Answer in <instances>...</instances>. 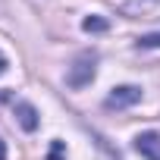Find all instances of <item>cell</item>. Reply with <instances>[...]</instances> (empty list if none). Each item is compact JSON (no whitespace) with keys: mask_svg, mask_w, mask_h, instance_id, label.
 <instances>
[{"mask_svg":"<svg viewBox=\"0 0 160 160\" xmlns=\"http://www.w3.org/2000/svg\"><path fill=\"white\" fill-rule=\"evenodd\" d=\"M94 57H78L69 69H66V85L69 88H75V91H82V88H88L91 82H94Z\"/></svg>","mask_w":160,"mask_h":160,"instance_id":"1","label":"cell"},{"mask_svg":"<svg viewBox=\"0 0 160 160\" xmlns=\"http://www.w3.org/2000/svg\"><path fill=\"white\" fill-rule=\"evenodd\" d=\"M138 101H141V88H138V85H116V88L107 94L104 107H107V110H126V107H135Z\"/></svg>","mask_w":160,"mask_h":160,"instance_id":"2","label":"cell"},{"mask_svg":"<svg viewBox=\"0 0 160 160\" xmlns=\"http://www.w3.org/2000/svg\"><path fill=\"white\" fill-rule=\"evenodd\" d=\"M135 151L144 160H160V132H138L135 135Z\"/></svg>","mask_w":160,"mask_h":160,"instance_id":"3","label":"cell"},{"mask_svg":"<svg viewBox=\"0 0 160 160\" xmlns=\"http://www.w3.org/2000/svg\"><path fill=\"white\" fill-rule=\"evenodd\" d=\"M16 119H19V126L25 129V132H35L38 129V110L28 104V101H16Z\"/></svg>","mask_w":160,"mask_h":160,"instance_id":"4","label":"cell"},{"mask_svg":"<svg viewBox=\"0 0 160 160\" xmlns=\"http://www.w3.org/2000/svg\"><path fill=\"white\" fill-rule=\"evenodd\" d=\"M82 28H85L88 35H98V32H107L110 22H107L104 16H85V19H82Z\"/></svg>","mask_w":160,"mask_h":160,"instance_id":"5","label":"cell"},{"mask_svg":"<svg viewBox=\"0 0 160 160\" xmlns=\"http://www.w3.org/2000/svg\"><path fill=\"white\" fill-rule=\"evenodd\" d=\"M154 3H157V0H129V3H126V13H138V10L144 13V10L154 7Z\"/></svg>","mask_w":160,"mask_h":160,"instance_id":"6","label":"cell"},{"mask_svg":"<svg viewBox=\"0 0 160 160\" xmlns=\"http://www.w3.org/2000/svg\"><path fill=\"white\" fill-rule=\"evenodd\" d=\"M135 44H138V47H160V32H154V35H141Z\"/></svg>","mask_w":160,"mask_h":160,"instance_id":"7","label":"cell"},{"mask_svg":"<svg viewBox=\"0 0 160 160\" xmlns=\"http://www.w3.org/2000/svg\"><path fill=\"white\" fill-rule=\"evenodd\" d=\"M63 154V141H53V151H50V160H60Z\"/></svg>","mask_w":160,"mask_h":160,"instance_id":"8","label":"cell"},{"mask_svg":"<svg viewBox=\"0 0 160 160\" xmlns=\"http://www.w3.org/2000/svg\"><path fill=\"white\" fill-rule=\"evenodd\" d=\"M0 160H7V141L0 138Z\"/></svg>","mask_w":160,"mask_h":160,"instance_id":"9","label":"cell"},{"mask_svg":"<svg viewBox=\"0 0 160 160\" xmlns=\"http://www.w3.org/2000/svg\"><path fill=\"white\" fill-rule=\"evenodd\" d=\"M7 66H10V63H7V57H3V53H0V75H3V72H7Z\"/></svg>","mask_w":160,"mask_h":160,"instance_id":"10","label":"cell"}]
</instances>
